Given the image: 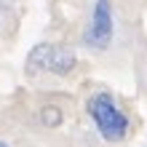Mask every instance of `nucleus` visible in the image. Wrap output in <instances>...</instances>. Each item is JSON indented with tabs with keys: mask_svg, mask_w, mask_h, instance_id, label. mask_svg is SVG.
Masks as SVG:
<instances>
[{
	"mask_svg": "<svg viewBox=\"0 0 147 147\" xmlns=\"http://www.w3.org/2000/svg\"><path fill=\"white\" fill-rule=\"evenodd\" d=\"M78 64V56L70 46H54L51 51V59H48V72L54 75H70Z\"/></svg>",
	"mask_w": 147,
	"mask_h": 147,
	"instance_id": "3",
	"label": "nucleus"
},
{
	"mask_svg": "<svg viewBox=\"0 0 147 147\" xmlns=\"http://www.w3.org/2000/svg\"><path fill=\"white\" fill-rule=\"evenodd\" d=\"M86 110L96 126V131L102 134V139L107 142H120L128 134V118L126 112L115 105V99L107 91H96L91 94V99L86 102Z\"/></svg>",
	"mask_w": 147,
	"mask_h": 147,
	"instance_id": "1",
	"label": "nucleus"
},
{
	"mask_svg": "<svg viewBox=\"0 0 147 147\" xmlns=\"http://www.w3.org/2000/svg\"><path fill=\"white\" fill-rule=\"evenodd\" d=\"M0 147H8V144H5V142H0Z\"/></svg>",
	"mask_w": 147,
	"mask_h": 147,
	"instance_id": "6",
	"label": "nucleus"
},
{
	"mask_svg": "<svg viewBox=\"0 0 147 147\" xmlns=\"http://www.w3.org/2000/svg\"><path fill=\"white\" fill-rule=\"evenodd\" d=\"M112 32H115V22H112L110 0H96V3H94V11H91V24H88V30H86L83 40L88 43L91 48L105 51L112 43Z\"/></svg>",
	"mask_w": 147,
	"mask_h": 147,
	"instance_id": "2",
	"label": "nucleus"
},
{
	"mask_svg": "<svg viewBox=\"0 0 147 147\" xmlns=\"http://www.w3.org/2000/svg\"><path fill=\"white\" fill-rule=\"evenodd\" d=\"M51 51H54V46H51V43H38V46H32V51L27 54V62H24V72H27V75L48 72Z\"/></svg>",
	"mask_w": 147,
	"mask_h": 147,
	"instance_id": "4",
	"label": "nucleus"
},
{
	"mask_svg": "<svg viewBox=\"0 0 147 147\" xmlns=\"http://www.w3.org/2000/svg\"><path fill=\"white\" fill-rule=\"evenodd\" d=\"M62 120H64V115H62V110L59 107H43L40 110V123L46 126V128H56V126H62Z\"/></svg>",
	"mask_w": 147,
	"mask_h": 147,
	"instance_id": "5",
	"label": "nucleus"
}]
</instances>
